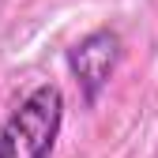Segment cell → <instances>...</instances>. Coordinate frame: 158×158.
<instances>
[{"mask_svg": "<svg viewBox=\"0 0 158 158\" xmlns=\"http://www.w3.org/2000/svg\"><path fill=\"white\" fill-rule=\"evenodd\" d=\"M121 56H124V42H121V34L113 27H94L90 34H83L68 49L64 60H68V72L75 75L79 90H83L87 106H98L102 90L109 87L117 64H121Z\"/></svg>", "mask_w": 158, "mask_h": 158, "instance_id": "7a4b0ae2", "label": "cell"}, {"mask_svg": "<svg viewBox=\"0 0 158 158\" xmlns=\"http://www.w3.org/2000/svg\"><path fill=\"white\" fill-rule=\"evenodd\" d=\"M64 128V90L38 83L0 124V158H53Z\"/></svg>", "mask_w": 158, "mask_h": 158, "instance_id": "6da1fadb", "label": "cell"}]
</instances>
